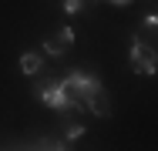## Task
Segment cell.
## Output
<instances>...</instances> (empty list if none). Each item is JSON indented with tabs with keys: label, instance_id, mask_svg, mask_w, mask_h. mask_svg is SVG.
Returning <instances> with one entry per match:
<instances>
[{
	"label": "cell",
	"instance_id": "cell-1",
	"mask_svg": "<svg viewBox=\"0 0 158 151\" xmlns=\"http://www.w3.org/2000/svg\"><path fill=\"white\" fill-rule=\"evenodd\" d=\"M61 88H64V94L74 101V108H84V101H88L91 94H98L104 84H101V77H98L94 71L74 67V71H67V77H61Z\"/></svg>",
	"mask_w": 158,
	"mask_h": 151
},
{
	"label": "cell",
	"instance_id": "cell-2",
	"mask_svg": "<svg viewBox=\"0 0 158 151\" xmlns=\"http://www.w3.org/2000/svg\"><path fill=\"white\" fill-rule=\"evenodd\" d=\"M131 67H135L138 74H145V77L158 74V54H155V47H148L138 34L131 37Z\"/></svg>",
	"mask_w": 158,
	"mask_h": 151
},
{
	"label": "cell",
	"instance_id": "cell-3",
	"mask_svg": "<svg viewBox=\"0 0 158 151\" xmlns=\"http://www.w3.org/2000/svg\"><path fill=\"white\" fill-rule=\"evenodd\" d=\"M40 101H44L47 108H54V111H71V108H74V101L64 94L61 81H54V84H40Z\"/></svg>",
	"mask_w": 158,
	"mask_h": 151
},
{
	"label": "cell",
	"instance_id": "cell-4",
	"mask_svg": "<svg viewBox=\"0 0 158 151\" xmlns=\"http://www.w3.org/2000/svg\"><path fill=\"white\" fill-rule=\"evenodd\" d=\"M71 44H74V30H71V27H61L57 34L44 37V54H51V57H64V54L71 51Z\"/></svg>",
	"mask_w": 158,
	"mask_h": 151
},
{
	"label": "cell",
	"instance_id": "cell-5",
	"mask_svg": "<svg viewBox=\"0 0 158 151\" xmlns=\"http://www.w3.org/2000/svg\"><path fill=\"white\" fill-rule=\"evenodd\" d=\"M84 108H88L94 118H108V114H111V101H108V91L101 88L98 94H91V97L84 101Z\"/></svg>",
	"mask_w": 158,
	"mask_h": 151
},
{
	"label": "cell",
	"instance_id": "cell-6",
	"mask_svg": "<svg viewBox=\"0 0 158 151\" xmlns=\"http://www.w3.org/2000/svg\"><path fill=\"white\" fill-rule=\"evenodd\" d=\"M40 64H44V57H40L37 51H27V54H20V71H24L27 77H34V74L40 71Z\"/></svg>",
	"mask_w": 158,
	"mask_h": 151
},
{
	"label": "cell",
	"instance_id": "cell-7",
	"mask_svg": "<svg viewBox=\"0 0 158 151\" xmlns=\"http://www.w3.org/2000/svg\"><path fill=\"white\" fill-rule=\"evenodd\" d=\"M84 134V124H77V121H67V128H64V141H77Z\"/></svg>",
	"mask_w": 158,
	"mask_h": 151
},
{
	"label": "cell",
	"instance_id": "cell-8",
	"mask_svg": "<svg viewBox=\"0 0 158 151\" xmlns=\"http://www.w3.org/2000/svg\"><path fill=\"white\" fill-rule=\"evenodd\" d=\"M81 7H84V0H64V10L67 14H81Z\"/></svg>",
	"mask_w": 158,
	"mask_h": 151
},
{
	"label": "cell",
	"instance_id": "cell-9",
	"mask_svg": "<svg viewBox=\"0 0 158 151\" xmlns=\"http://www.w3.org/2000/svg\"><path fill=\"white\" fill-rule=\"evenodd\" d=\"M158 27V14H145V30H155Z\"/></svg>",
	"mask_w": 158,
	"mask_h": 151
},
{
	"label": "cell",
	"instance_id": "cell-10",
	"mask_svg": "<svg viewBox=\"0 0 158 151\" xmlns=\"http://www.w3.org/2000/svg\"><path fill=\"white\" fill-rule=\"evenodd\" d=\"M111 3H114V7H125V3H131V0H111Z\"/></svg>",
	"mask_w": 158,
	"mask_h": 151
}]
</instances>
